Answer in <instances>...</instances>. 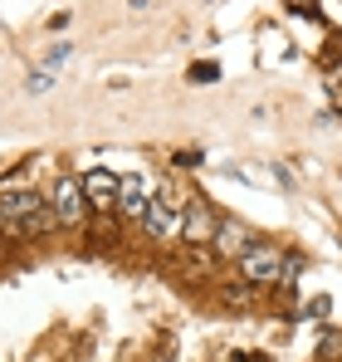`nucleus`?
I'll return each instance as SVG.
<instances>
[{"label": "nucleus", "instance_id": "obj_1", "mask_svg": "<svg viewBox=\"0 0 342 362\" xmlns=\"http://www.w3.org/2000/svg\"><path fill=\"white\" fill-rule=\"evenodd\" d=\"M49 226H59V221L45 196H35V191H5L0 196V235L5 240H35Z\"/></svg>", "mask_w": 342, "mask_h": 362}, {"label": "nucleus", "instance_id": "obj_2", "mask_svg": "<svg viewBox=\"0 0 342 362\" xmlns=\"http://www.w3.org/2000/svg\"><path fill=\"white\" fill-rule=\"evenodd\" d=\"M240 274L249 279V284H279L288 274V259L279 245H249L244 255H240Z\"/></svg>", "mask_w": 342, "mask_h": 362}, {"label": "nucleus", "instance_id": "obj_3", "mask_svg": "<svg viewBox=\"0 0 342 362\" xmlns=\"http://www.w3.org/2000/svg\"><path fill=\"white\" fill-rule=\"evenodd\" d=\"M49 206H54V221H59V226H83V221H88V211H93V206H88V196H83V181H78V177H59Z\"/></svg>", "mask_w": 342, "mask_h": 362}, {"label": "nucleus", "instance_id": "obj_4", "mask_svg": "<svg viewBox=\"0 0 342 362\" xmlns=\"http://www.w3.org/2000/svg\"><path fill=\"white\" fill-rule=\"evenodd\" d=\"M181 221H186V206H176V196L162 186V191L152 196V206H147V221H142V226H147L157 240H176V235H181Z\"/></svg>", "mask_w": 342, "mask_h": 362}, {"label": "nucleus", "instance_id": "obj_5", "mask_svg": "<svg viewBox=\"0 0 342 362\" xmlns=\"http://www.w3.org/2000/svg\"><path fill=\"white\" fill-rule=\"evenodd\" d=\"M216 226L220 221H216V206L211 201H201V196L186 201V221H181V240L186 245H211L216 240Z\"/></svg>", "mask_w": 342, "mask_h": 362}, {"label": "nucleus", "instance_id": "obj_6", "mask_svg": "<svg viewBox=\"0 0 342 362\" xmlns=\"http://www.w3.org/2000/svg\"><path fill=\"white\" fill-rule=\"evenodd\" d=\"M83 196H88V206L93 211H117V191H122V177H113L108 167H88L83 172Z\"/></svg>", "mask_w": 342, "mask_h": 362}, {"label": "nucleus", "instance_id": "obj_7", "mask_svg": "<svg viewBox=\"0 0 342 362\" xmlns=\"http://www.w3.org/2000/svg\"><path fill=\"white\" fill-rule=\"evenodd\" d=\"M147 206H152V196H147L142 177H122V191H117V216H122V221H147Z\"/></svg>", "mask_w": 342, "mask_h": 362}, {"label": "nucleus", "instance_id": "obj_8", "mask_svg": "<svg viewBox=\"0 0 342 362\" xmlns=\"http://www.w3.org/2000/svg\"><path fill=\"white\" fill-rule=\"evenodd\" d=\"M216 250H220V255H235V259H240V255H244V250H249V230H244V226H235V221H220V226H216Z\"/></svg>", "mask_w": 342, "mask_h": 362}, {"label": "nucleus", "instance_id": "obj_9", "mask_svg": "<svg viewBox=\"0 0 342 362\" xmlns=\"http://www.w3.org/2000/svg\"><path fill=\"white\" fill-rule=\"evenodd\" d=\"M186 78H191V83H216V78H220V64H191Z\"/></svg>", "mask_w": 342, "mask_h": 362}, {"label": "nucleus", "instance_id": "obj_10", "mask_svg": "<svg viewBox=\"0 0 342 362\" xmlns=\"http://www.w3.org/2000/svg\"><path fill=\"white\" fill-rule=\"evenodd\" d=\"M303 313H308V318H328V313H333V299H328V294H318V299L303 303Z\"/></svg>", "mask_w": 342, "mask_h": 362}, {"label": "nucleus", "instance_id": "obj_11", "mask_svg": "<svg viewBox=\"0 0 342 362\" xmlns=\"http://www.w3.org/2000/svg\"><path fill=\"white\" fill-rule=\"evenodd\" d=\"M293 15H303V20H318V0H284Z\"/></svg>", "mask_w": 342, "mask_h": 362}, {"label": "nucleus", "instance_id": "obj_12", "mask_svg": "<svg viewBox=\"0 0 342 362\" xmlns=\"http://www.w3.org/2000/svg\"><path fill=\"white\" fill-rule=\"evenodd\" d=\"M30 93H45V88H54V74L45 69V74H30V83H25Z\"/></svg>", "mask_w": 342, "mask_h": 362}, {"label": "nucleus", "instance_id": "obj_13", "mask_svg": "<svg viewBox=\"0 0 342 362\" xmlns=\"http://www.w3.org/2000/svg\"><path fill=\"white\" fill-rule=\"evenodd\" d=\"M69 54H73V45H54V49H49V64H64Z\"/></svg>", "mask_w": 342, "mask_h": 362}, {"label": "nucleus", "instance_id": "obj_14", "mask_svg": "<svg viewBox=\"0 0 342 362\" xmlns=\"http://www.w3.org/2000/svg\"><path fill=\"white\" fill-rule=\"evenodd\" d=\"M176 167H201V152H176Z\"/></svg>", "mask_w": 342, "mask_h": 362}, {"label": "nucleus", "instance_id": "obj_15", "mask_svg": "<svg viewBox=\"0 0 342 362\" xmlns=\"http://www.w3.org/2000/svg\"><path fill=\"white\" fill-rule=\"evenodd\" d=\"M230 362H269V358H264V353H235Z\"/></svg>", "mask_w": 342, "mask_h": 362}]
</instances>
